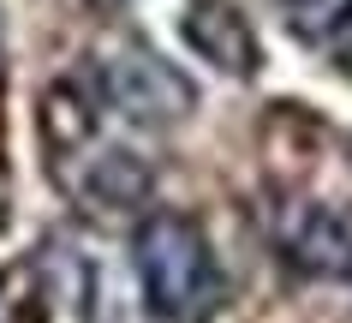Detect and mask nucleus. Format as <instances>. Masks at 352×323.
I'll return each instance as SVG.
<instances>
[{"label":"nucleus","instance_id":"6","mask_svg":"<svg viewBox=\"0 0 352 323\" xmlns=\"http://www.w3.org/2000/svg\"><path fill=\"white\" fill-rule=\"evenodd\" d=\"M280 12L298 42L329 48L340 54V66H352V0H280Z\"/></svg>","mask_w":352,"mask_h":323},{"label":"nucleus","instance_id":"7","mask_svg":"<svg viewBox=\"0 0 352 323\" xmlns=\"http://www.w3.org/2000/svg\"><path fill=\"white\" fill-rule=\"evenodd\" d=\"M90 138H96V114L84 108V96L72 84H48L42 90V144H48V162L72 156Z\"/></svg>","mask_w":352,"mask_h":323},{"label":"nucleus","instance_id":"4","mask_svg":"<svg viewBox=\"0 0 352 323\" xmlns=\"http://www.w3.org/2000/svg\"><path fill=\"white\" fill-rule=\"evenodd\" d=\"M269 233L287 264L305 275H352V216L322 198H280L269 216Z\"/></svg>","mask_w":352,"mask_h":323},{"label":"nucleus","instance_id":"1","mask_svg":"<svg viewBox=\"0 0 352 323\" xmlns=\"http://www.w3.org/2000/svg\"><path fill=\"white\" fill-rule=\"evenodd\" d=\"M131 264H138V287H144L149 317L162 323H197L209 305L221 300V264L197 216L186 209H155L138 222L131 240Z\"/></svg>","mask_w":352,"mask_h":323},{"label":"nucleus","instance_id":"5","mask_svg":"<svg viewBox=\"0 0 352 323\" xmlns=\"http://www.w3.org/2000/svg\"><path fill=\"white\" fill-rule=\"evenodd\" d=\"M179 30H186V42L209 60V66H215V72H227V78H257L263 42H257L251 19H245L233 0H197L186 19H179Z\"/></svg>","mask_w":352,"mask_h":323},{"label":"nucleus","instance_id":"2","mask_svg":"<svg viewBox=\"0 0 352 323\" xmlns=\"http://www.w3.org/2000/svg\"><path fill=\"white\" fill-rule=\"evenodd\" d=\"M96 84L120 120L144 126V132H167L186 126L197 108V84H191L167 54H155L144 37H120L96 54Z\"/></svg>","mask_w":352,"mask_h":323},{"label":"nucleus","instance_id":"3","mask_svg":"<svg viewBox=\"0 0 352 323\" xmlns=\"http://www.w3.org/2000/svg\"><path fill=\"white\" fill-rule=\"evenodd\" d=\"M54 174H60V186L78 198V209L96 216V222H126L155 191V168L138 150H126V144H102V132L90 144H78L72 156H60Z\"/></svg>","mask_w":352,"mask_h":323},{"label":"nucleus","instance_id":"8","mask_svg":"<svg viewBox=\"0 0 352 323\" xmlns=\"http://www.w3.org/2000/svg\"><path fill=\"white\" fill-rule=\"evenodd\" d=\"M96 12H120V6H126V0H90Z\"/></svg>","mask_w":352,"mask_h":323},{"label":"nucleus","instance_id":"9","mask_svg":"<svg viewBox=\"0 0 352 323\" xmlns=\"http://www.w3.org/2000/svg\"><path fill=\"white\" fill-rule=\"evenodd\" d=\"M346 162H352V144H346Z\"/></svg>","mask_w":352,"mask_h":323}]
</instances>
